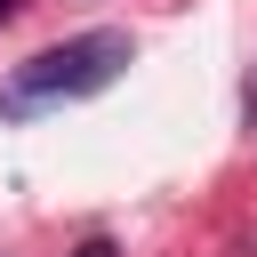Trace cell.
I'll list each match as a JSON object with an SVG mask.
<instances>
[{
    "mask_svg": "<svg viewBox=\"0 0 257 257\" xmlns=\"http://www.w3.org/2000/svg\"><path fill=\"white\" fill-rule=\"evenodd\" d=\"M72 257H120V249H112V241H104V233H88V241H80V249H72Z\"/></svg>",
    "mask_w": 257,
    "mask_h": 257,
    "instance_id": "cell-2",
    "label": "cell"
},
{
    "mask_svg": "<svg viewBox=\"0 0 257 257\" xmlns=\"http://www.w3.org/2000/svg\"><path fill=\"white\" fill-rule=\"evenodd\" d=\"M8 8H16V0H0V16H8Z\"/></svg>",
    "mask_w": 257,
    "mask_h": 257,
    "instance_id": "cell-4",
    "label": "cell"
},
{
    "mask_svg": "<svg viewBox=\"0 0 257 257\" xmlns=\"http://www.w3.org/2000/svg\"><path fill=\"white\" fill-rule=\"evenodd\" d=\"M249 128H257V80H249Z\"/></svg>",
    "mask_w": 257,
    "mask_h": 257,
    "instance_id": "cell-3",
    "label": "cell"
},
{
    "mask_svg": "<svg viewBox=\"0 0 257 257\" xmlns=\"http://www.w3.org/2000/svg\"><path fill=\"white\" fill-rule=\"evenodd\" d=\"M128 64H137V40H128L120 24L72 32V40H56V48L24 56V64L0 80V120H40V112H56V104H80V96L112 88Z\"/></svg>",
    "mask_w": 257,
    "mask_h": 257,
    "instance_id": "cell-1",
    "label": "cell"
}]
</instances>
